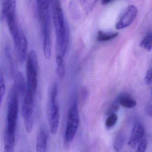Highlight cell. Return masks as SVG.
<instances>
[{
	"label": "cell",
	"instance_id": "11",
	"mask_svg": "<svg viewBox=\"0 0 152 152\" xmlns=\"http://www.w3.org/2000/svg\"><path fill=\"white\" fill-rule=\"evenodd\" d=\"M145 134V129L142 124L137 122L134 124L131 133L130 138L128 145L130 147L135 148L137 146Z\"/></svg>",
	"mask_w": 152,
	"mask_h": 152
},
{
	"label": "cell",
	"instance_id": "6",
	"mask_svg": "<svg viewBox=\"0 0 152 152\" xmlns=\"http://www.w3.org/2000/svg\"><path fill=\"white\" fill-rule=\"evenodd\" d=\"M80 123V115L78 104L74 101L69 107L66 127L64 134L65 143L70 144L74 138Z\"/></svg>",
	"mask_w": 152,
	"mask_h": 152
},
{
	"label": "cell",
	"instance_id": "25",
	"mask_svg": "<svg viewBox=\"0 0 152 152\" xmlns=\"http://www.w3.org/2000/svg\"><path fill=\"white\" fill-rule=\"evenodd\" d=\"M146 112L149 116H152V106H148L146 108Z\"/></svg>",
	"mask_w": 152,
	"mask_h": 152
},
{
	"label": "cell",
	"instance_id": "10",
	"mask_svg": "<svg viewBox=\"0 0 152 152\" xmlns=\"http://www.w3.org/2000/svg\"><path fill=\"white\" fill-rule=\"evenodd\" d=\"M137 9L135 6H129L125 10L116 25L117 30H121L129 26L135 19L137 14Z\"/></svg>",
	"mask_w": 152,
	"mask_h": 152
},
{
	"label": "cell",
	"instance_id": "27",
	"mask_svg": "<svg viewBox=\"0 0 152 152\" xmlns=\"http://www.w3.org/2000/svg\"></svg>",
	"mask_w": 152,
	"mask_h": 152
},
{
	"label": "cell",
	"instance_id": "8",
	"mask_svg": "<svg viewBox=\"0 0 152 152\" xmlns=\"http://www.w3.org/2000/svg\"><path fill=\"white\" fill-rule=\"evenodd\" d=\"M98 0H72L69 10L74 18L80 19L88 15L93 10Z\"/></svg>",
	"mask_w": 152,
	"mask_h": 152
},
{
	"label": "cell",
	"instance_id": "9",
	"mask_svg": "<svg viewBox=\"0 0 152 152\" xmlns=\"http://www.w3.org/2000/svg\"><path fill=\"white\" fill-rule=\"evenodd\" d=\"M18 58L21 63H24L28 56V42L23 32L20 30L18 37L13 40Z\"/></svg>",
	"mask_w": 152,
	"mask_h": 152
},
{
	"label": "cell",
	"instance_id": "14",
	"mask_svg": "<svg viewBox=\"0 0 152 152\" xmlns=\"http://www.w3.org/2000/svg\"><path fill=\"white\" fill-rule=\"evenodd\" d=\"M14 87L19 95L24 96L27 89V84L26 83L24 76L22 72H18L15 75Z\"/></svg>",
	"mask_w": 152,
	"mask_h": 152
},
{
	"label": "cell",
	"instance_id": "1",
	"mask_svg": "<svg viewBox=\"0 0 152 152\" xmlns=\"http://www.w3.org/2000/svg\"><path fill=\"white\" fill-rule=\"evenodd\" d=\"M53 20L56 36V62L64 63L69 41L67 23L59 0H55L53 7Z\"/></svg>",
	"mask_w": 152,
	"mask_h": 152
},
{
	"label": "cell",
	"instance_id": "16",
	"mask_svg": "<svg viewBox=\"0 0 152 152\" xmlns=\"http://www.w3.org/2000/svg\"><path fill=\"white\" fill-rule=\"evenodd\" d=\"M116 99L120 105L127 108H132L137 105V101L127 94H122Z\"/></svg>",
	"mask_w": 152,
	"mask_h": 152
},
{
	"label": "cell",
	"instance_id": "19",
	"mask_svg": "<svg viewBox=\"0 0 152 152\" xmlns=\"http://www.w3.org/2000/svg\"><path fill=\"white\" fill-rule=\"evenodd\" d=\"M118 121V115L116 113L107 116L105 122L106 128L108 129H112L117 123Z\"/></svg>",
	"mask_w": 152,
	"mask_h": 152
},
{
	"label": "cell",
	"instance_id": "23",
	"mask_svg": "<svg viewBox=\"0 0 152 152\" xmlns=\"http://www.w3.org/2000/svg\"><path fill=\"white\" fill-rule=\"evenodd\" d=\"M148 141L145 139H142L138 145L137 151L138 152H145L146 149Z\"/></svg>",
	"mask_w": 152,
	"mask_h": 152
},
{
	"label": "cell",
	"instance_id": "24",
	"mask_svg": "<svg viewBox=\"0 0 152 152\" xmlns=\"http://www.w3.org/2000/svg\"><path fill=\"white\" fill-rule=\"evenodd\" d=\"M144 81L146 85H150L152 84V67L148 71L145 76Z\"/></svg>",
	"mask_w": 152,
	"mask_h": 152
},
{
	"label": "cell",
	"instance_id": "21",
	"mask_svg": "<svg viewBox=\"0 0 152 152\" xmlns=\"http://www.w3.org/2000/svg\"><path fill=\"white\" fill-rule=\"evenodd\" d=\"M0 88H1V92H0V102L1 105L2 104L3 97L5 95L6 92V86H5V80H4V75L2 72H1L0 74Z\"/></svg>",
	"mask_w": 152,
	"mask_h": 152
},
{
	"label": "cell",
	"instance_id": "5",
	"mask_svg": "<svg viewBox=\"0 0 152 152\" xmlns=\"http://www.w3.org/2000/svg\"><path fill=\"white\" fill-rule=\"evenodd\" d=\"M51 0H37L38 16L41 25L43 39H50V7Z\"/></svg>",
	"mask_w": 152,
	"mask_h": 152
},
{
	"label": "cell",
	"instance_id": "26",
	"mask_svg": "<svg viewBox=\"0 0 152 152\" xmlns=\"http://www.w3.org/2000/svg\"><path fill=\"white\" fill-rule=\"evenodd\" d=\"M113 0H102L101 2L103 5H107L113 1Z\"/></svg>",
	"mask_w": 152,
	"mask_h": 152
},
{
	"label": "cell",
	"instance_id": "18",
	"mask_svg": "<svg viewBox=\"0 0 152 152\" xmlns=\"http://www.w3.org/2000/svg\"><path fill=\"white\" fill-rule=\"evenodd\" d=\"M140 47H142L147 51L152 49V32L149 31L147 34L144 39L140 43Z\"/></svg>",
	"mask_w": 152,
	"mask_h": 152
},
{
	"label": "cell",
	"instance_id": "17",
	"mask_svg": "<svg viewBox=\"0 0 152 152\" xmlns=\"http://www.w3.org/2000/svg\"><path fill=\"white\" fill-rule=\"evenodd\" d=\"M117 32H104L103 31H99L98 32L97 40L99 42H106L111 40L118 36Z\"/></svg>",
	"mask_w": 152,
	"mask_h": 152
},
{
	"label": "cell",
	"instance_id": "15",
	"mask_svg": "<svg viewBox=\"0 0 152 152\" xmlns=\"http://www.w3.org/2000/svg\"><path fill=\"white\" fill-rule=\"evenodd\" d=\"M10 48L8 45H7L4 49V56H5V62L7 71L8 72L10 77L13 78L15 76V68L14 64L11 55Z\"/></svg>",
	"mask_w": 152,
	"mask_h": 152
},
{
	"label": "cell",
	"instance_id": "20",
	"mask_svg": "<svg viewBox=\"0 0 152 152\" xmlns=\"http://www.w3.org/2000/svg\"><path fill=\"white\" fill-rule=\"evenodd\" d=\"M124 144V138L122 135H117L113 143V148L117 152L121 151Z\"/></svg>",
	"mask_w": 152,
	"mask_h": 152
},
{
	"label": "cell",
	"instance_id": "7",
	"mask_svg": "<svg viewBox=\"0 0 152 152\" xmlns=\"http://www.w3.org/2000/svg\"><path fill=\"white\" fill-rule=\"evenodd\" d=\"M35 94L26 89L24 96L23 102L22 107V115L26 132H31L34 126V109Z\"/></svg>",
	"mask_w": 152,
	"mask_h": 152
},
{
	"label": "cell",
	"instance_id": "2",
	"mask_svg": "<svg viewBox=\"0 0 152 152\" xmlns=\"http://www.w3.org/2000/svg\"><path fill=\"white\" fill-rule=\"evenodd\" d=\"M19 94L13 86L10 92L8 103L7 125L5 134V152L14 151L17 127Z\"/></svg>",
	"mask_w": 152,
	"mask_h": 152
},
{
	"label": "cell",
	"instance_id": "13",
	"mask_svg": "<svg viewBox=\"0 0 152 152\" xmlns=\"http://www.w3.org/2000/svg\"><path fill=\"white\" fill-rule=\"evenodd\" d=\"M48 133L45 127H42L39 130L37 142L36 150L37 152H45L48 146Z\"/></svg>",
	"mask_w": 152,
	"mask_h": 152
},
{
	"label": "cell",
	"instance_id": "12",
	"mask_svg": "<svg viewBox=\"0 0 152 152\" xmlns=\"http://www.w3.org/2000/svg\"><path fill=\"white\" fill-rule=\"evenodd\" d=\"M16 0H2V16L6 20L16 18Z\"/></svg>",
	"mask_w": 152,
	"mask_h": 152
},
{
	"label": "cell",
	"instance_id": "4",
	"mask_svg": "<svg viewBox=\"0 0 152 152\" xmlns=\"http://www.w3.org/2000/svg\"><path fill=\"white\" fill-rule=\"evenodd\" d=\"M58 87L54 83L51 88L48 106V118L50 132L52 134L57 132L59 124V108L57 102Z\"/></svg>",
	"mask_w": 152,
	"mask_h": 152
},
{
	"label": "cell",
	"instance_id": "3",
	"mask_svg": "<svg viewBox=\"0 0 152 152\" xmlns=\"http://www.w3.org/2000/svg\"><path fill=\"white\" fill-rule=\"evenodd\" d=\"M26 63V84L27 90L35 94L38 87L39 62L35 50L29 52Z\"/></svg>",
	"mask_w": 152,
	"mask_h": 152
},
{
	"label": "cell",
	"instance_id": "22",
	"mask_svg": "<svg viewBox=\"0 0 152 152\" xmlns=\"http://www.w3.org/2000/svg\"><path fill=\"white\" fill-rule=\"evenodd\" d=\"M119 105L120 104L117 99L114 101L107 109L106 112V115L108 116L113 114L116 113V112L119 110Z\"/></svg>",
	"mask_w": 152,
	"mask_h": 152
}]
</instances>
